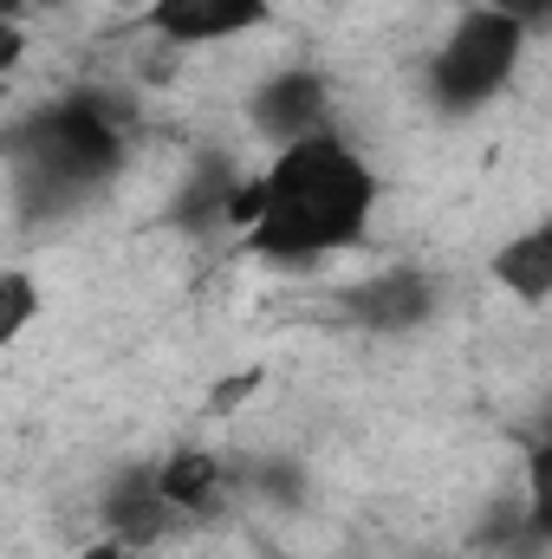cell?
Wrapping results in <instances>:
<instances>
[{
  "mask_svg": "<svg viewBox=\"0 0 552 559\" xmlns=\"http://www.w3.org/2000/svg\"><path fill=\"white\" fill-rule=\"evenodd\" d=\"M364 209H371V169L338 138L319 131L305 143H286L279 163L267 169V215L254 222V241L261 254L305 261V254L351 241Z\"/></svg>",
  "mask_w": 552,
  "mask_h": 559,
  "instance_id": "obj_1",
  "label": "cell"
},
{
  "mask_svg": "<svg viewBox=\"0 0 552 559\" xmlns=\"http://www.w3.org/2000/svg\"><path fill=\"white\" fill-rule=\"evenodd\" d=\"M514 59H520V20L501 13V7L468 13V20L448 33V46L435 52V66H429V92H435V105L468 111V105H481V98H494V92L507 85Z\"/></svg>",
  "mask_w": 552,
  "mask_h": 559,
  "instance_id": "obj_2",
  "label": "cell"
},
{
  "mask_svg": "<svg viewBox=\"0 0 552 559\" xmlns=\"http://www.w3.org/2000/svg\"><path fill=\"white\" fill-rule=\"evenodd\" d=\"M156 33L163 39H182V46H202V39H228V33H248L267 20V0H156Z\"/></svg>",
  "mask_w": 552,
  "mask_h": 559,
  "instance_id": "obj_3",
  "label": "cell"
},
{
  "mask_svg": "<svg viewBox=\"0 0 552 559\" xmlns=\"http://www.w3.org/2000/svg\"><path fill=\"white\" fill-rule=\"evenodd\" d=\"M254 118H261V131L267 138H319V124H325V85H319V72H279L261 85V98H254Z\"/></svg>",
  "mask_w": 552,
  "mask_h": 559,
  "instance_id": "obj_4",
  "label": "cell"
},
{
  "mask_svg": "<svg viewBox=\"0 0 552 559\" xmlns=\"http://www.w3.org/2000/svg\"><path fill=\"white\" fill-rule=\"evenodd\" d=\"M351 312L377 332H410L416 319L429 312V280L422 274H384V280H364L351 293Z\"/></svg>",
  "mask_w": 552,
  "mask_h": 559,
  "instance_id": "obj_5",
  "label": "cell"
},
{
  "mask_svg": "<svg viewBox=\"0 0 552 559\" xmlns=\"http://www.w3.org/2000/svg\"><path fill=\"white\" fill-rule=\"evenodd\" d=\"M163 521H169V501H163L156 475H149V481H118V488L105 495V527H111L118 540H131V547L163 540Z\"/></svg>",
  "mask_w": 552,
  "mask_h": 559,
  "instance_id": "obj_6",
  "label": "cell"
},
{
  "mask_svg": "<svg viewBox=\"0 0 552 559\" xmlns=\"http://www.w3.org/2000/svg\"><path fill=\"white\" fill-rule=\"evenodd\" d=\"M494 280L520 299H547L552 293V228H527L494 254Z\"/></svg>",
  "mask_w": 552,
  "mask_h": 559,
  "instance_id": "obj_7",
  "label": "cell"
},
{
  "mask_svg": "<svg viewBox=\"0 0 552 559\" xmlns=\"http://www.w3.org/2000/svg\"><path fill=\"white\" fill-rule=\"evenodd\" d=\"M156 488H163V501H169V508L202 514V508H215V501H221V462H215V455H202V449L169 455V462H163V475H156Z\"/></svg>",
  "mask_w": 552,
  "mask_h": 559,
  "instance_id": "obj_8",
  "label": "cell"
},
{
  "mask_svg": "<svg viewBox=\"0 0 552 559\" xmlns=\"http://www.w3.org/2000/svg\"><path fill=\"white\" fill-rule=\"evenodd\" d=\"M527 514L540 534H552V442H540V455L527 468Z\"/></svg>",
  "mask_w": 552,
  "mask_h": 559,
  "instance_id": "obj_9",
  "label": "cell"
},
{
  "mask_svg": "<svg viewBox=\"0 0 552 559\" xmlns=\"http://www.w3.org/2000/svg\"><path fill=\"white\" fill-rule=\"evenodd\" d=\"M26 319H33V286L26 274H7V332H26Z\"/></svg>",
  "mask_w": 552,
  "mask_h": 559,
  "instance_id": "obj_10",
  "label": "cell"
},
{
  "mask_svg": "<svg viewBox=\"0 0 552 559\" xmlns=\"http://www.w3.org/2000/svg\"><path fill=\"white\" fill-rule=\"evenodd\" d=\"M494 7H501V13H514L520 26H527V20H547V13H552V0H494Z\"/></svg>",
  "mask_w": 552,
  "mask_h": 559,
  "instance_id": "obj_11",
  "label": "cell"
},
{
  "mask_svg": "<svg viewBox=\"0 0 552 559\" xmlns=\"http://www.w3.org/2000/svg\"><path fill=\"white\" fill-rule=\"evenodd\" d=\"M79 559H124V547H118V540H98V547H85Z\"/></svg>",
  "mask_w": 552,
  "mask_h": 559,
  "instance_id": "obj_12",
  "label": "cell"
},
{
  "mask_svg": "<svg viewBox=\"0 0 552 559\" xmlns=\"http://www.w3.org/2000/svg\"><path fill=\"white\" fill-rule=\"evenodd\" d=\"M39 7H59V0H39Z\"/></svg>",
  "mask_w": 552,
  "mask_h": 559,
  "instance_id": "obj_13",
  "label": "cell"
}]
</instances>
